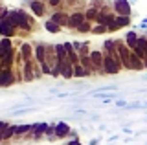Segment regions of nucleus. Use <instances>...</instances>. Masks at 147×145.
Returning <instances> with one entry per match:
<instances>
[{
	"label": "nucleus",
	"mask_w": 147,
	"mask_h": 145,
	"mask_svg": "<svg viewBox=\"0 0 147 145\" xmlns=\"http://www.w3.org/2000/svg\"><path fill=\"white\" fill-rule=\"evenodd\" d=\"M7 20L11 22V24L15 26L17 30H24V31H33V26H35L33 17H31L28 11L20 9V7H17V9H11V11H9Z\"/></svg>",
	"instance_id": "f257e3e1"
},
{
	"label": "nucleus",
	"mask_w": 147,
	"mask_h": 145,
	"mask_svg": "<svg viewBox=\"0 0 147 145\" xmlns=\"http://www.w3.org/2000/svg\"><path fill=\"white\" fill-rule=\"evenodd\" d=\"M121 68H123V62H121L119 53H112V55H110V53H105V74L116 75V74L121 72Z\"/></svg>",
	"instance_id": "f03ea898"
},
{
	"label": "nucleus",
	"mask_w": 147,
	"mask_h": 145,
	"mask_svg": "<svg viewBox=\"0 0 147 145\" xmlns=\"http://www.w3.org/2000/svg\"><path fill=\"white\" fill-rule=\"evenodd\" d=\"M90 59L96 66V72H98L99 75H105V53L101 52V50H94V52L90 53Z\"/></svg>",
	"instance_id": "7ed1b4c3"
},
{
	"label": "nucleus",
	"mask_w": 147,
	"mask_h": 145,
	"mask_svg": "<svg viewBox=\"0 0 147 145\" xmlns=\"http://www.w3.org/2000/svg\"><path fill=\"white\" fill-rule=\"evenodd\" d=\"M86 20V15H85V9H77V11H72L70 13V19H68V28L70 30H77L83 22Z\"/></svg>",
	"instance_id": "20e7f679"
},
{
	"label": "nucleus",
	"mask_w": 147,
	"mask_h": 145,
	"mask_svg": "<svg viewBox=\"0 0 147 145\" xmlns=\"http://www.w3.org/2000/svg\"><path fill=\"white\" fill-rule=\"evenodd\" d=\"M112 9H114L116 15L131 17V2H129V0H114L112 2Z\"/></svg>",
	"instance_id": "39448f33"
},
{
	"label": "nucleus",
	"mask_w": 147,
	"mask_h": 145,
	"mask_svg": "<svg viewBox=\"0 0 147 145\" xmlns=\"http://www.w3.org/2000/svg\"><path fill=\"white\" fill-rule=\"evenodd\" d=\"M15 74H13L11 68H2V74H0V85H2V88H7L11 87V85H15Z\"/></svg>",
	"instance_id": "423d86ee"
},
{
	"label": "nucleus",
	"mask_w": 147,
	"mask_h": 145,
	"mask_svg": "<svg viewBox=\"0 0 147 145\" xmlns=\"http://www.w3.org/2000/svg\"><path fill=\"white\" fill-rule=\"evenodd\" d=\"M0 33H2V37L11 39V37H15V35H17V28L7 19H0Z\"/></svg>",
	"instance_id": "0eeeda50"
},
{
	"label": "nucleus",
	"mask_w": 147,
	"mask_h": 145,
	"mask_svg": "<svg viewBox=\"0 0 147 145\" xmlns=\"http://www.w3.org/2000/svg\"><path fill=\"white\" fill-rule=\"evenodd\" d=\"M35 59H33V61H26V62H22V74H24V75H22V77H24V81H26V83H30V81H33L35 79Z\"/></svg>",
	"instance_id": "6e6552de"
},
{
	"label": "nucleus",
	"mask_w": 147,
	"mask_h": 145,
	"mask_svg": "<svg viewBox=\"0 0 147 145\" xmlns=\"http://www.w3.org/2000/svg\"><path fill=\"white\" fill-rule=\"evenodd\" d=\"M74 66L76 64H72L68 59L64 62H57V68L61 70V77L63 79H72L74 77Z\"/></svg>",
	"instance_id": "1a4fd4ad"
},
{
	"label": "nucleus",
	"mask_w": 147,
	"mask_h": 145,
	"mask_svg": "<svg viewBox=\"0 0 147 145\" xmlns=\"http://www.w3.org/2000/svg\"><path fill=\"white\" fill-rule=\"evenodd\" d=\"M70 132H72V129L68 127V123H64V121H57L55 123V136H57V140L70 138Z\"/></svg>",
	"instance_id": "9d476101"
},
{
	"label": "nucleus",
	"mask_w": 147,
	"mask_h": 145,
	"mask_svg": "<svg viewBox=\"0 0 147 145\" xmlns=\"http://www.w3.org/2000/svg\"><path fill=\"white\" fill-rule=\"evenodd\" d=\"M20 57H22V61H33L35 59V50L33 46H31L30 42H22L20 44Z\"/></svg>",
	"instance_id": "9b49d317"
},
{
	"label": "nucleus",
	"mask_w": 147,
	"mask_h": 145,
	"mask_svg": "<svg viewBox=\"0 0 147 145\" xmlns=\"http://www.w3.org/2000/svg\"><path fill=\"white\" fill-rule=\"evenodd\" d=\"M68 19H70V15H68L66 11H55L52 17H50V20H53L55 24H59L61 28H68Z\"/></svg>",
	"instance_id": "f8f14e48"
},
{
	"label": "nucleus",
	"mask_w": 147,
	"mask_h": 145,
	"mask_svg": "<svg viewBox=\"0 0 147 145\" xmlns=\"http://www.w3.org/2000/svg\"><path fill=\"white\" fill-rule=\"evenodd\" d=\"M30 9L33 11L35 17H44L46 15V4L42 0H30Z\"/></svg>",
	"instance_id": "ddd939ff"
},
{
	"label": "nucleus",
	"mask_w": 147,
	"mask_h": 145,
	"mask_svg": "<svg viewBox=\"0 0 147 145\" xmlns=\"http://www.w3.org/2000/svg\"><path fill=\"white\" fill-rule=\"evenodd\" d=\"M0 132H2V142H7L9 138H15V123L9 125L6 119L2 121V129H0Z\"/></svg>",
	"instance_id": "4468645a"
},
{
	"label": "nucleus",
	"mask_w": 147,
	"mask_h": 145,
	"mask_svg": "<svg viewBox=\"0 0 147 145\" xmlns=\"http://www.w3.org/2000/svg\"><path fill=\"white\" fill-rule=\"evenodd\" d=\"M46 57H48V53H46V42H37L35 44V61L39 64H42V62H46Z\"/></svg>",
	"instance_id": "2eb2a0df"
},
{
	"label": "nucleus",
	"mask_w": 147,
	"mask_h": 145,
	"mask_svg": "<svg viewBox=\"0 0 147 145\" xmlns=\"http://www.w3.org/2000/svg\"><path fill=\"white\" fill-rule=\"evenodd\" d=\"M33 132V123H24V125H15V138L28 136Z\"/></svg>",
	"instance_id": "dca6fc26"
},
{
	"label": "nucleus",
	"mask_w": 147,
	"mask_h": 145,
	"mask_svg": "<svg viewBox=\"0 0 147 145\" xmlns=\"http://www.w3.org/2000/svg\"><path fill=\"white\" fill-rule=\"evenodd\" d=\"M138 39H140V37L136 35V31L131 30V31H127V33H125V39H123V42H125L131 50H134V48L138 46Z\"/></svg>",
	"instance_id": "f3484780"
},
{
	"label": "nucleus",
	"mask_w": 147,
	"mask_h": 145,
	"mask_svg": "<svg viewBox=\"0 0 147 145\" xmlns=\"http://www.w3.org/2000/svg\"><path fill=\"white\" fill-rule=\"evenodd\" d=\"M13 42H11V39H7V37H2V50H0V59H4V57H7L9 53L13 52Z\"/></svg>",
	"instance_id": "a211bd4d"
},
{
	"label": "nucleus",
	"mask_w": 147,
	"mask_h": 145,
	"mask_svg": "<svg viewBox=\"0 0 147 145\" xmlns=\"http://www.w3.org/2000/svg\"><path fill=\"white\" fill-rule=\"evenodd\" d=\"M103 52L105 53H118V40H114V39H107L103 42Z\"/></svg>",
	"instance_id": "6ab92c4d"
},
{
	"label": "nucleus",
	"mask_w": 147,
	"mask_h": 145,
	"mask_svg": "<svg viewBox=\"0 0 147 145\" xmlns=\"http://www.w3.org/2000/svg\"><path fill=\"white\" fill-rule=\"evenodd\" d=\"M131 64H132V70H136V72H142V70H145V62L142 61V59L138 57L134 52H132V55H131Z\"/></svg>",
	"instance_id": "aec40b11"
},
{
	"label": "nucleus",
	"mask_w": 147,
	"mask_h": 145,
	"mask_svg": "<svg viewBox=\"0 0 147 145\" xmlns=\"http://www.w3.org/2000/svg\"><path fill=\"white\" fill-rule=\"evenodd\" d=\"M55 53H57V62H64L68 59V53H66V48H64L63 42L55 44Z\"/></svg>",
	"instance_id": "412c9836"
},
{
	"label": "nucleus",
	"mask_w": 147,
	"mask_h": 145,
	"mask_svg": "<svg viewBox=\"0 0 147 145\" xmlns=\"http://www.w3.org/2000/svg\"><path fill=\"white\" fill-rule=\"evenodd\" d=\"M81 64L86 68V72H88L90 75L98 74V72H96V66H94V62H92V59H90V55H86V57H81Z\"/></svg>",
	"instance_id": "4be33fe9"
},
{
	"label": "nucleus",
	"mask_w": 147,
	"mask_h": 145,
	"mask_svg": "<svg viewBox=\"0 0 147 145\" xmlns=\"http://www.w3.org/2000/svg\"><path fill=\"white\" fill-rule=\"evenodd\" d=\"M99 11H101V9H98V7H94V6H88V7L85 9L86 20H88V22H96V19H98V15H99Z\"/></svg>",
	"instance_id": "5701e85b"
},
{
	"label": "nucleus",
	"mask_w": 147,
	"mask_h": 145,
	"mask_svg": "<svg viewBox=\"0 0 147 145\" xmlns=\"http://www.w3.org/2000/svg\"><path fill=\"white\" fill-rule=\"evenodd\" d=\"M119 87L118 85H103V87H99V88H96L94 92L90 94V96H98V94H103V92H116Z\"/></svg>",
	"instance_id": "b1692460"
},
{
	"label": "nucleus",
	"mask_w": 147,
	"mask_h": 145,
	"mask_svg": "<svg viewBox=\"0 0 147 145\" xmlns=\"http://www.w3.org/2000/svg\"><path fill=\"white\" fill-rule=\"evenodd\" d=\"M88 75H90V74L86 72V68L83 66L81 62L74 66V77H88Z\"/></svg>",
	"instance_id": "393cba45"
},
{
	"label": "nucleus",
	"mask_w": 147,
	"mask_h": 145,
	"mask_svg": "<svg viewBox=\"0 0 147 145\" xmlns=\"http://www.w3.org/2000/svg\"><path fill=\"white\" fill-rule=\"evenodd\" d=\"M50 123H33V134H39V136H44L46 130H48Z\"/></svg>",
	"instance_id": "a878e982"
},
{
	"label": "nucleus",
	"mask_w": 147,
	"mask_h": 145,
	"mask_svg": "<svg viewBox=\"0 0 147 145\" xmlns=\"http://www.w3.org/2000/svg\"><path fill=\"white\" fill-rule=\"evenodd\" d=\"M131 24V17H123V15H118L116 17V28L118 30H121V28H125V26Z\"/></svg>",
	"instance_id": "bb28decb"
},
{
	"label": "nucleus",
	"mask_w": 147,
	"mask_h": 145,
	"mask_svg": "<svg viewBox=\"0 0 147 145\" xmlns=\"http://www.w3.org/2000/svg\"><path fill=\"white\" fill-rule=\"evenodd\" d=\"M44 28H46V31H48V33H59V31H61V26L55 24L53 20H46Z\"/></svg>",
	"instance_id": "cd10ccee"
},
{
	"label": "nucleus",
	"mask_w": 147,
	"mask_h": 145,
	"mask_svg": "<svg viewBox=\"0 0 147 145\" xmlns=\"http://www.w3.org/2000/svg\"><path fill=\"white\" fill-rule=\"evenodd\" d=\"M92 30H94V28H92V22L85 20V22H83V24H81L76 31H77V33H83V35H85V33H92Z\"/></svg>",
	"instance_id": "c85d7f7f"
},
{
	"label": "nucleus",
	"mask_w": 147,
	"mask_h": 145,
	"mask_svg": "<svg viewBox=\"0 0 147 145\" xmlns=\"http://www.w3.org/2000/svg\"><path fill=\"white\" fill-rule=\"evenodd\" d=\"M35 108L33 107H24V108H17V110H11V116H24V114H30L33 112Z\"/></svg>",
	"instance_id": "c756f323"
},
{
	"label": "nucleus",
	"mask_w": 147,
	"mask_h": 145,
	"mask_svg": "<svg viewBox=\"0 0 147 145\" xmlns=\"http://www.w3.org/2000/svg\"><path fill=\"white\" fill-rule=\"evenodd\" d=\"M103 33H109V28H107V26L98 24L94 30H92V35H103Z\"/></svg>",
	"instance_id": "7c9ffc66"
},
{
	"label": "nucleus",
	"mask_w": 147,
	"mask_h": 145,
	"mask_svg": "<svg viewBox=\"0 0 147 145\" xmlns=\"http://www.w3.org/2000/svg\"><path fill=\"white\" fill-rule=\"evenodd\" d=\"M63 145H83V143L79 142V138H74V140H68V142L63 143Z\"/></svg>",
	"instance_id": "2f4dec72"
},
{
	"label": "nucleus",
	"mask_w": 147,
	"mask_h": 145,
	"mask_svg": "<svg viewBox=\"0 0 147 145\" xmlns=\"http://www.w3.org/2000/svg\"><path fill=\"white\" fill-rule=\"evenodd\" d=\"M59 4H63V0H48V6L50 7H57Z\"/></svg>",
	"instance_id": "473e14b6"
},
{
	"label": "nucleus",
	"mask_w": 147,
	"mask_h": 145,
	"mask_svg": "<svg viewBox=\"0 0 147 145\" xmlns=\"http://www.w3.org/2000/svg\"><path fill=\"white\" fill-rule=\"evenodd\" d=\"M99 143H101V140H99V138H94V140H92V142H90L88 145H99Z\"/></svg>",
	"instance_id": "72a5a7b5"
},
{
	"label": "nucleus",
	"mask_w": 147,
	"mask_h": 145,
	"mask_svg": "<svg viewBox=\"0 0 147 145\" xmlns=\"http://www.w3.org/2000/svg\"><path fill=\"white\" fill-rule=\"evenodd\" d=\"M140 28H144V30H147V19H144L140 22Z\"/></svg>",
	"instance_id": "f704fd0d"
},
{
	"label": "nucleus",
	"mask_w": 147,
	"mask_h": 145,
	"mask_svg": "<svg viewBox=\"0 0 147 145\" xmlns=\"http://www.w3.org/2000/svg\"><path fill=\"white\" fill-rule=\"evenodd\" d=\"M123 134H132V129H129V127H125V129H123Z\"/></svg>",
	"instance_id": "c9c22d12"
},
{
	"label": "nucleus",
	"mask_w": 147,
	"mask_h": 145,
	"mask_svg": "<svg viewBox=\"0 0 147 145\" xmlns=\"http://www.w3.org/2000/svg\"><path fill=\"white\" fill-rule=\"evenodd\" d=\"M114 140H118V134H112V136L109 138V142H114Z\"/></svg>",
	"instance_id": "e433bc0d"
},
{
	"label": "nucleus",
	"mask_w": 147,
	"mask_h": 145,
	"mask_svg": "<svg viewBox=\"0 0 147 145\" xmlns=\"http://www.w3.org/2000/svg\"><path fill=\"white\" fill-rule=\"evenodd\" d=\"M142 81H147V74H142V77H140Z\"/></svg>",
	"instance_id": "4c0bfd02"
},
{
	"label": "nucleus",
	"mask_w": 147,
	"mask_h": 145,
	"mask_svg": "<svg viewBox=\"0 0 147 145\" xmlns=\"http://www.w3.org/2000/svg\"><path fill=\"white\" fill-rule=\"evenodd\" d=\"M42 2H48V0H42Z\"/></svg>",
	"instance_id": "58836bf2"
},
{
	"label": "nucleus",
	"mask_w": 147,
	"mask_h": 145,
	"mask_svg": "<svg viewBox=\"0 0 147 145\" xmlns=\"http://www.w3.org/2000/svg\"><path fill=\"white\" fill-rule=\"evenodd\" d=\"M81 2H83V0H81Z\"/></svg>",
	"instance_id": "ea45409f"
}]
</instances>
